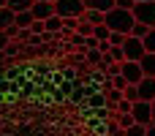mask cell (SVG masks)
Segmentation results:
<instances>
[{
    "instance_id": "28",
    "label": "cell",
    "mask_w": 155,
    "mask_h": 136,
    "mask_svg": "<svg viewBox=\"0 0 155 136\" xmlns=\"http://www.w3.org/2000/svg\"><path fill=\"white\" fill-rule=\"evenodd\" d=\"M112 87H117V90H125L128 87V79L120 74V76H112Z\"/></svg>"
},
{
    "instance_id": "20",
    "label": "cell",
    "mask_w": 155,
    "mask_h": 136,
    "mask_svg": "<svg viewBox=\"0 0 155 136\" xmlns=\"http://www.w3.org/2000/svg\"><path fill=\"white\" fill-rule=\"evenodd\" d=\"M84 60L93 63V65H98V63L104 60V52H101V49H87V52H84Z\"/></svg>"
},
{
    "instance_id": "2",
    "label": "cell",
    "mask_w": 155,
    "mask_h": 136,
    "mask_svg": "<svg viewBox=\"0 0 155 136\" xmlns=\"http://www.w3.org/2000/svg\"><path fill=\"white\" fill-rule=\"evenodd\" d=\"M84 11H87V8H84L82 0H57V3H54V14L63 16V19H68V16H82Z\"/></svg>"
},
{
    "instance_id": "13",
    "label": "cell",
    "mask_w": 155,
    "mask_h": 136,
    "mask_svg": "<svg viewBox=\"0 0 155 136\" xmlns=\"http://www.w3.org/2000/svg\"><path fill=\"white\" fill-rule=\"evenodd\" d=\"M84 3V8H95V11H112L114 8V0H82Z\"/></svg>"
},
{
    "instance_id": "6",
    "label": "cell",
    "mask_w": 155,
    "mask_h": 136,
    "mask_svg": "<svg viewBox=\"0 0 155 136\" xmlns=\"http://www.w3.org/2000/svg\"><path fill=\"white\" fill-rule=\"evenodd\" d=\"M123 76L128 79V85H139V82L144 79L142 63H136V60H125V63H123Z\"/></svg>"
},
{
    "instance_id": "22",
    "label": "cell",
    "mask_w": 155,
    "mask_h": 136,
    "mask_svg": "<svg viewBox=\"0 0 155 136\" xmlns=\"http://www.w3.org/2000/svg\"><path fill=\"white\" fill-rule=\"evenodd\" d=\"M93 30H95V25H90L87 19L79 16V30H76V33H79V35H93Z\"/></svg>"
},
{
    "instance_id": "16",
    "label": "cell",
    "mask_w": 155,
    "mask_h": 136,
    "mask_svg": "<svg viewBox=\"0 0 155 136\" xmlns=\"http://www.w3.org/2000/svg\"><path fill=\"white\" fill-rule=\"evenodd\" d=\"M33 5H35V0H8V8L11 11H33Z\"/></svg>"
},
{
    "instance_id": "31",
    "label": "cell",
    "mask_w": 155,
    "mask_h": 136,
    "mask_svg": "<svg viewBox=\"0 0 155 136\" xmlns=\"http://www.w3.org/2000/svg\"><path fill=\"white\" fill-rule=\"evenodd\" d=\"M8 44H11L8 33H5V30H0V52H5V49H8Z\"/></svg>"
},
{
    "instance_id": "30",
    "label": "cell",
    "mask_w": 155,
    "mask_h": 136,
    "mask_svg": "<svg viewBox=\"0 0 155 136\" xmlns=\"http://www.w3.org/2000/svg\"><path fill=\"white\" fill-rule=\"evenodd\" d=\"M131 106H134V104H131L128 98H123V101H120V104L114 106V112H131Z\"/></svg>"
},
{
    "instance_id": "32",
    "label": "cell",
    "mask_w": 155,
    "mask_h": 136,
    "mask_svg": "<svg viewBox=\"0 0 155 136\" xmlns=\"http://www.w3.org/2000/svg\"><path fill=\"white\" fill-rule=\"evenodd\" d=\"M147 136H155V123H153V125H147Z\"/></svg>"
},
{
    "instance_id": "10",
    "label": "cell",
    "mask_w": 155,
    "mask_h": 136,
    "mask_svg": "<svg viewBox=\"0 0 155 136\" xmlns=\"http://www.w3.org/2000/svg\"><path fill=\"white\" fill-rule=\"evenodd\" d=\"M11 25H16V11H11L5 5V8H0V30H8Z\"/></svg>"
},
{
    "instance_id": "33",
    "label": "cell",
    "mask_w": 155,
    "mask_h": 136,
    "mask_svg": "<svg viewBox=\"0 0 155 136\" xmlns=\"http://www.w3.org/2000/svg\"><path fill=\"white\" fill-rule=\"evenodd\" d=\"M5 5H8V0H0V8H5Z\"/></svg>"
},
{
    "instance_id": "36",
    "label": "cell",
    "mask_w": 155,
    "mask_h": 136,
    "mask_svg": "<svg viewBox=\"0 0 155 136\" xmlns=\"http://www.w3.org/2000/svg\"><path fill=\"white\" fill-rule=\"evenodd\" d=\"M49 3H57V0H49Z\"/></svg>"
},
{
    "instance_id": "11",
    "label": "cell",
    "mask_w": 155,
    "mask_h": 136,
    "mask_svg": "<svg viewBox=\"0 0 155 136\" xmlns=\"http://www.w3.org/2000/svg\"><path fill=\"white\" fill-rule=\"evenodd\" d=\"M33 22H35L33 11H19V14H16V27H19V30H30Z\"/></svg>"
},
{
    "instance_id": "5",
    "label": "cell",
    "mask_w": 155,
    "mask_h": 136,
    "mask_svg": "<svg viewBox=\"0 0 155 136\" xmlns=\"http://www.w3.org/2000/svg\"><path fill=\"white\" fill-rule=\"evenodd\" d=\"M134 16H136V22H144V25L155 27V0H150V3H136L134 5Z\"/></svg>"
},
{
    "instance_id": "19",
    "label": "cell",
    "mask_w": 155,
    "mask_h": 136,
    "mask_svg": "<svg viewBox=\"0 0 155 136\" xmlns=\"http://www.w3.org/2000/svg\"><path fill=\"white\" fill-rule=\"evenodd\" d=\"M106 98H109V104H112V106H117V104L125 98V93H123V90H117V87H109V90H106Z\"/></svg>"
},
{
    "instance_id": "8",
    "label": "cell",
    "mask_w": 155,
    "mask_h": 136,
    "mask_svg": "<svg viewBox=\"0 0 155 136\" xmlns=\"http://www.w3.org/2000/svg\"><path fill=\"white\" fill-rule=\"evenodd\" d=\"M33 16H35V19H49V16H54V3H49V0H35Z\"/></svg>"
},
{
    "instance_id": "7",
    "label": "cell",
    "mask_w": 155,
    "mask_h": 136,
    "mask_svg": "<svg viewBox=\"0 0 155 136\" xmlns=\"http://www.w3.org/2000/svg\"><path fill=\"white\" fill-rule=\"evenodd\" d=\"M136 87H139V98L142 101H150V104L155 101V76H144Z\"/></svg>"
},
{
    "instance_id": "15",
    "label": "cell",
    "mask_w": 155,
    "mask_h": 136,
    "mask_svg": "<svg viewBox=\"0 0 155 136\" xmlns=\"http://www.w3.org/2000/svg\"><path fill=\"white\" fill-rule=\"evenodd\" d=\"M82 19H87L90 25H101V22L106 19V14H104V11H95V8H87V11L82 14Z\"/></svg>"
},
{
    "instance_id": "24",
    "label": "cell",
    "mask_w": 155,
    "mask_h": 136,
    "mask_svg": "<svg viewBox=\"0 0 155 136\" xmlns=\"http://www.w3.org/2000/svg\"><path fill=\"white\" fill-rule=\"evenodd\" d=\"M123 93H125V98H128L131 104H136V101H142V98H139V87H136V85H128V87H125Z\"/></svg>"
},
{
    "instance_id": "17",
    "label": "cell",
    "mask_w": 155,
    "mask_h": 136,
    "mask_svg": "<svg viewBox=\"0 0 155 136\" xmlns=\"http://www.w3.org/2000/svg\"><path fill=\"white\" fill-rule=\"evenodd\" d=\"M114 117H117V125H120V128H131V125L136 123L131 112H114Z\"/></svg>"
},
{
    "instance_id": "37",
    "label": "cell",
    "mask_w": 155,
    "mask_h": 136,
    "mask_svg": "<svg viewBox=\"0 0 155 136\" xmlns=\"http://www.w3.org/2000/svg\"><path fill=\"white\" fill-rule=\"evenodd\" d=\"M101 136H109V134H101Z\"/></svg>"
},
{
    "instance_id": "23",
    "label": "cell",
    "mask_w": 155,
    "mask_h": 136,
    "mask_svg": "<svg viewBox=\"0 0 155 136\" xmlns=\"http://www.w3.org/2000/svg\"><path fill=\"white\" fill-rule=\"evenodd\" d=\"M147 33H150V25H144V22H136L134 30H131V35H136V38H144Z\"/></svg>"
},
{
    "instance_id": "35",
    "label": "cell",
    "mask_w": 155,
    "mask_h": 136,
    "mask_svg": "<svg viewBox=\"0 0 155 136\" xmlns=\"http://www.w3.org/2000/svg\"><path fill=\"white\" fill-rule=\"evenodd\" d=\"M136 3H150V0H136Z\"/></svg>"
},
{
    "instance_id": "18",
    "label": "cell",
    "mask_w": 155,
    "mask_h": 136,
    "mask_svg": "<svg viewBox=\"0 0 155 136\" xmlns=\"http://www.w3.org/2000/svg\"><path fill=\"white\" fill-rule=\"evenodd\" d=\"M93 35H95L98 41H109V35H112V30H109V25H106V22H101V25H95V30H93Z\"/></svg>"
},
{
    "instance_id": "1",
    "label": "cell",
    "mask_w": 155,
    "mask_h": 136,
    "mask_svg": "<svg viewBox=\"0 0 155 136\" xmlns=\"http://www.w3.org/2000/svg\"><path fill=\"white\" fill-rule=\"evenodd\" d=\"M104 22L109 25L112 33H125V35H131V30H134V25H136V16H134V11L112 8V11H106V19H104Z\"/></svg>"
},
{
    "instance_id": "4",
    "label": "cell",
    "mask_w": 155,
    "mask_h": 136,
    "mask_svg": "<svg viewBox=\"0 0 155 136\" xmlns=\"http://www.w3.org/2000/svg\"><path fill=\"white\" fill-rule=\"evenodd\" d=\"M131 114L139 125H153V104L150 101H136L131 106Z\"/></svg>"
},
{
    "instance_id": "14",
    "label": "cell",
    "mask_w": 155,
    "mask_h": 136,
    "mask_svg": "<svg viewBox=\"0 0 155 136\" xmlns=\"http://www.w3.org/2000/svg\"><path fill=\"white\" fill-rule=\"evenodd\" d=\"M142 71H144V76H155V52H147L142 60Z\"/></svg>"
},
{
    "instance_id": "25",
    "label": "cell",
    "mask_w": 155,
    "mask_h": 136,
    "mask_svg": "<svg viewBox=\"0 0 155 136\" xmlns=\"http://www.w3.org/2000/svg\"><path fill=\"white\" fill-rule=\"evenodd\" d=\"M142 41H144V49H147V52H155V27H150V33H147Z\"/></svg>"
},
{
    "instance_id": "9",
    "label": "cell",
    "mask_w": 155,
    "mask_h": 136,
    "mask_svg": "<svg viewBox=\"0 0 155 136\" xmlns=\"http://www.w3.org/2000/svg\"><path fill=\"white\" fill-rule=\"evenodd\" d=\"M84 104H87V109H104V106H109V98H106V93L104 90H98V93H93V95H87L84 98Z\"/></svg>"
},
{
    "instance_id": "29",
    "label": "cell",
    "mask_w": 155,
    "mask_h": 136,
    "mask_svg": "<svg viewBox=\"0 0 155 136\" xmlns=\"http://www.w3.org/2000/svg\"><path fill=\"white\" fill-rule=\"evenodd\" d=\"M71 44H76L79 49H84V52H87V44H84V35H79V33H74V35H71Z\"/></svg>"
},
{
    "instance_id": "21",
    "label": "cell",
    "mask_w": 155,
    "mask_h": 136,
    "mask_svg": "<svg viewBox=\"0 0 155 136\" xmlns=\"http://www.w3.org/2000/svg\"><path fill=\"white\" fill-rule=\"evenodd\" d=\"M125 136H147V125H139V123H134L131 128H125Z\"/></svg>"
},
{
    "instance_id": "27",
    "label": "cell",
    "mask_w": 155,
    "mask_h": 136,
    "mask_svg": "<svg viewBox=\"0 0 155 136\" xmlns=\"http://www.w3.org/2000/svg\"><path fill=\"white\" fill-rule=\"evenodd\" d=\"M125 38H128L125 33H112V35H109V44H112V46H123Z\"/></svg>"
},
{
    "instance_id": "34",
    "label": "cell",
    "mask_w": 155,
    "mask_h": 136,
    "mask_svg": "<svg viewBox=\"0 0 155 136\" xmlns=\"http://www.w3.org/2000/svg\"><path fill=\"white\" fill-rule=\"evenodd\" d=\"M153 123H155V101H153Z\"/></svg>"
},
{
    "instance_id": "12",
    "label": "cell",
    "mask_w": 155,
    "mask_h": 136,
    "mask_svg": "<svg viewBox=\"0 0 155 136\" xmlns=\"http://www.w3.org/2000/svg\"><path fill=\"white\" fill-rule=\"evenodd\" d=\"M44 22H46V33H54V35H57V33L65 30V22H63V16H57V14L49 16V19H44Z\"/></svg>"
},
{
    "instance_id": "3",
    "label": "cell",
    "mask_w": 155,
    "mask_h": 136,
    "mask_svg": "<svg viewBox=\"0 0 155 136\" xmlns=\"http://www.w3.org/2000/svg\"><path fill=\"white\" fill-rule=\"evenodd\" d=\"M123 52H125V60H142L144 55H147V49H144V41L142 38H136V35H128L125 38V44H123Z\"/></svg>"
},
{
    "instance_id": "26",
    "label": "cell",
    "mask_w": 155,
    "mask_h": 136,
    "mask_svg": "<svg viewBox=\"0 0 155 136\" xmlns=\"http://www.w3.org/2000/svg\"><path fill=\"white\" fill-rule=\"evenodd\" d=\"M109 55H112V60H114V63H125V52H123V46H112V49H109Z\"/></svg>"
}]
</instances>
